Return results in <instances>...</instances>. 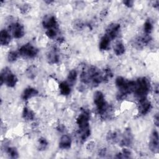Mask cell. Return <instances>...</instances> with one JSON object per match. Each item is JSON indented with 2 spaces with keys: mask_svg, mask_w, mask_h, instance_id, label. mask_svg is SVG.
Returning a JSON list of instances; mask_svg holds the SVG:
<instances>
[{
  "mask_svg": "<svg viewBox=\"0 0 159 159\" xmlns=\"http://www.w3.org/2000/svg\"><path fill=\"white\" fill-rule=\"evenodd\" d=\"M80 80L83 84L95 87L104 81V77L103 74L98 68L90 66L83 70L80 75Z\"/></svg>",
  "mask_w": 159,
  "mask_h": 159,
  "instance_id": "obj_1",
  "label": "cell"
},
{
  "mask_svg": "<svg viewBox=\"0 0 159 159\" xmlns=\"http://www.w3.org/2000/svg\"><path fill=\"white\" fill-rule=\"evenodd\" d=\"M89 117L90 112L89 110L88 109H84L81 111V112L76 119V123L79 128L78 135L81 142H85L91 134L89 124Z\"/></svg>",
  "mask_w": 159,
  "mask_h": 159,
  "instance_id": "obj_2",
  "label": "cell"
},
{
  "mask_svg": "<svg viewBox=\"0 0 159 159\" xmlns=\"http://www.w3.org/2000/svg\"><path fill=\"white\" fill-rule=\"evenodd\" d=\"M115 83L119 91L116 96L118 100H122L127 94L134 92L135 81H128L122 76H118L116 78Z\"/></svg>",
  "mask_w": 159,
  "mask_h": 159,
  "instance_id": "obj_3",
  "label": "cell"
},
{
  "mask_svg": "<svg viewBox=\"0 0 159 159\" xmlns=\"http://www.w3.org/2000/svg\"><path fill=\"white\" fill-rule=\"evenodd\" d=\"M150 89V84L148 78L141 77L135 81V87L134 93L135 97L139 101L147 98V96Z\"/></svg>",
  "mask_w": 159,
  "mask_h": 159,
  "instance_id": "obj_4",
  "label": "cell"
},
{
  "mask_svg": "<svg viewBox=\"0 0 159 159\" xmlns=\"http://www.w3.org/2000/svg\"><path fill=\"white\" fill-rule=\"evenodd\" d=\"M93 101L98 114H100L101 117L107 116L110 107L105 100L104 94L100 91H96L94 93Z\"/></svg>",
  "mask_w": 159,
  "mask_h": 159,
  "instance_id": "obj_5",
  "label": "cell"
},
{
  "mask_svg": "<svg viewBox=\"0 0 159 159\" xmlns=\"http://www.w3.org/2000/svg\"><path fill=\"white\" fill-rule=\"evenodd\" d=\"M17 82L16 76L11 71V70L6 67L1 70V84L4 83L7 86L12 88L16 86Z\"/></svg>",
  "mask_w": 159,
  "mask_h": 159,
  "instance_id": "obj_6",
  "label": "cell"
},
{
  "mask_svg": "<svg viewBox=\"0 0 159 159\" xmlns=\"http://www.w3.org/2000/svg\"><path fill=\"white\" fill-rule=\"evenodd\" d=\"M39 50L30 43L24 44L19 49V54L24 57L32 58L37 56Z\"/></svg>",
  "mask_w": 159,
  "mask_h": 159,
  "instance_id": "obj_7",
  "label": "cell"
},
{
  "mask_svg": "<svg viewBox=\"0 0 159 159\" xmlns=\"http://www.w3.org/2000/svg\"><path fill=\"white\" fill-rule=\"evenodd\" d=\"M9 30L11 32L12 35L16 39H20L25 34L24 26L19 22L11 24L9 27Z\"/></svg>",
  "mask_w": 159,
  "mask_h": 159,
  "instance_id": "obj_8",
  "label": "cell"
},
{
  "mask_svg": "<svg viewBox=\"0 0 159 159\" xmlns=\"http://www.w3.org/2000/svg\"><path fill=\"white\" fill-rule=\"evenodd\" d=\"M120 28V25L119 24L117 23H112L108 25L106 30L105 35L111 40L116 39L118 35L119 30Z\"/></svg>",
  "mask_w": 159,
  "mask_h": 159,
  "instance_id": "obj_9",
  "label": "cell"
},
{
  "mask_svg": "<svg viewBox=\"0 0 159 159\" xmlns=\"http://www.w3.org/2000/svg\"><path fill=\"white\" fill-rule=\"evenodd\" d=\"M159 137L158 133L156 130H153L150 135V139L149 142V148L153 152L157 153H158L159 149V142H158Z\"/></svg>",
  "mask_w": 159,
  "mask_h": 159,
  "instance_id": "obj_10",
  "label": "cell"
},
{
  "mask_svg": "<svg viewBox=\"0 0 159 159\" xmlns=\"http://www.w3.org/2000/svg\"><path fill=\"white\" fill-rule=\"evenodd\" d=\"M43 27L47 29H58V25L57 20L53 16H47L42 20Z\"/></svg>",
  "mask_w": 159,
  "mask_h": 159,
  "instance_id": "obj_11",
  "label": "cell"
},
{
  "mask_svg": "<svg viewBox=\"0 0 159 159\" xmlns=\"http://www.w3.org/2000/svg\"><path fill=\"white\" fill-rule=\"evenodd\" d=\"M152 109V104L147 98L139 101V110L142 115H146Z\"/></svg>",
  "mask_w": 159,
  "mask_h": 159,
  "instance_id": "obj_12",
  "label": "cell"
},
{
  "mask_svg": "<svg viewBox=\"0 0 159 159\" xmlns=\"http://www.w3.org/2000/svg\"><path fill=\"white\" fill-rule=\"evenodd\" d=\"M132 141V135L130 129H126L120 136L119 143L120 146H129Z\"/></svg>",
  "mask_w": 159,
  "mask_h": 159,
  "instance_id": "obj_13",
  "label": "cell"
},
{
  "mask_svg": "<svg viewBox=\"0 0 159 159\" xmlns=\"http://www.w3.org/2000/svg\"><path fill=\"white\" fill-rule=\"evenodd\" d=\"M47 61L50 64L57 63L59 61V55L55 47H53L47 53Z\"/></svg>",
  "mask_w": 159,
  "mask_h": 159,
  "instance_id": "obj_14",
  "label": "cell"
},
{
  "mask_svg": "<svg viewBox=\"0 0 159 159\" xmlns=\"http://www.w3.org/2000/svg\"><path fill=\"white\" fill-rule=\"evenodd\" d=\"M39 92L38 91L32 87H28L27 88H25L22 94V99L23 100H28L35 96H37Z\"/></svg>",
  "mask_w": 159,
  "mask_h": 159,
  "instance_id": "obj_15",
  "label": "cell"
},
{
  "mask_svg": "<svg viewBox=\"0 0 159 159\" xmlns=\"http://www.w3.org/2000/svg\"><path fill=\"white\" fill-rule=\"evenodd\" d=\"M71 139L68 135H63L61 137L59 142V147L61 149H68L71 147Z\"/></svg>",
  "mask_w": 159,
  "mask_h": 159,
  "instance_id": "obj_16",
  "label": "cell"
},
{
  "mask_svg": "<svg viewBox=\"0 0 159 159\" xmlns=\"http://www.w3.org/2000/svg\"><path fill=\"white\" fill-rule=\"evenodd\" d=\"M11 39V36L9 31L6 29L1 30L0 32V43L3 46L7 45Z\"/></svg>",
  "mask_w": 159,
  "mask_h": 159,
  "instance_id": "obj_17",
  "label": "cell"
},
{
  "mask_svg": "<svg viewBox=\"0 0 159 159\" xmlns=\"http://www.w3.org/2000/svg\"><path fill=\"white\" fill-rule=\"evenodd\" d=\"M70 85L66 81H63L59 84L60 93L61 94L64 96H67L70 93L71 88Z\"/></svg>",
  "mask_w": 159,
  "mask_h": 159,
  "instance_id": "obj_18",
  "label": "cell"
},
{
  "mask_svg": "<svg viewBox=\"0 0 159 159\" xmlns=\"http://www.w3.org/2000/svg\"><path fill=\"white\" fill-rule=\"evenodd\" d=\"M111 40L106 35H104L100 40L99 42V49L101 50H106L109 48V45L111 43Z\"/></svg>",
  "mask_w": 159,
  "mask_h": 159,
  "instance_id": "obj_19",
  "label": "cell"
},
{
  "mask_svg": "<svg viewBox=\"0 0 159 159\" xmlns=\"http://www.w3.org/2000/svg\"><path fill=\"white\" fill-rule=\"evenodd\" d=\"M26 76L31 80H34L37 74V68L35 65L30 66L25 71Z\"/></svg>",
  "mask_w": 159,
  "mask_h": 159,
  "instance_id": "obj_20",
  "label": "cell"
},
{
  "mask_svg": "<svg viewBox=\"0 0 159 159\" xmlns=\"http://www.w3.org/2000/svg\"><path fill=\"white\" fill-rule=\"evenodd\" d=\"M22 117L26 120H32L35 117V114L32 111L25 107L22 111Z\"/></svg>",
  "mask_w": 159,
  "mask_h": 159,
  "instance_id": "obj_21",
  "label": "cell"
},
{
  "mask_svg": "<svg viewBox=\"0 0 159 159\" xmlns=\"http://www.w3.org/2000/svg\"><path fill=\"white\" fill-rule=\"evenodd\" d=\"M114 52L116 55H121L125 52V47L121 42H117L114 47Z\"/></svg>",
  "mask_w": 159,
  "mask_h": 159,
  "instance_id": "obj_22",
  "label": "cell"
},
{
  "mask_svg": "<svg viewBox=\"0 0 159 159\" xmlns=\"http://www.w3.org/2000/svg\"><path fill=\"white\" fill-rule=\"evenodd\" d=\"M77 76H78V74H77V72H76V71L75 70H71L69 72L68 75V77H67L68 82L67 83L70 86L73 85L75 83V81H76V79H77Z\"/></svg>",
  "mask_w": 159,
  "mask_h": 159,
  "instance_id": "obj_23",
  "label": "cell"
},
{
  "mask_svg": "<svg viewBox=\"0 0 159 159\" xmlns=\"http://www.w3.org/2000/svg\"><path fill=\"white\" fill-rule=\"evenodd\" d=\"M6 152L7 155L11 158H17L19 157L18 152L14 147H7Z\"/></svg>",
  "mask_w": 159,
  "mask_h": 159,
  "instance_id": "obj_24",
  "label": "cell"
},
{
  "mask_svg": "<svg viewBox=\"0 0 159 159\" xmlns=\"http://www.w3.org/2000/svg\"><path fill=\"white\" fill-rule=\"evenodd\" d=\"M131 155V152L128 150L127 148H123L122 152H120L117 153L116 156V158H130Z\"/></svg>",
  "mask_w": 159,
  "mask_h": 159,
  "instance_id": "obj_25",
  "label": "cell"
},
{
  "mask_svg": "<svg viewBox=\"0 0 159 159\" xmlns=\"http://www.w3.org/2000/svg\"><path fill=\"white\" fill-rule=\"evenodd\" d=\"M143 29H144V32H145V34H148V35H149L151 33V32L152 31L153 25L150 19H147L145 22L144 25H143Z\"/></svg>",
  "mask_w": 159,
  "mask_h": 159,
  "instance_id": "obj_26",
  "label": "cell"
},
{
  "mask_svg": "<svg viewBox=\"0 0 159 159\" xmlns=\"http://www.w3.org/2000/svg\"><path fill=\"white\" fill-rule=\"evenodd\" d=\"M48 145V142L45 138L41 137L38 140V149L39 150H44Z\"/></svg>",
  "mask_w": 159,
  "mask_h": 159,
  "instance_id": "obj_27",
  "label": "cell"
},
{
  "mask_svg": "<svg viewBox=\"0 0 159 159\" xmlns=\"http://www.w3.org/2000/svg\"><path fill=\"white\" fill-rule=\"evenodd\" d=\"M19 55V53L17 52H14V51L10 52L7 55V59H8L9 61L14 62V61H16L17 59L18 58Z\"/></svg>",
  "mask_w": 159,
  "mask_h": 159,
  "instance_id": "obj_28",
  "label": "cell"
},
{
  "mask_svg": "<svg viewBox=\"0 0 159 159\" xmlns=\"http://www.w3.org/2000/svg\"><path fill=\"white\" fill-rule=\"evenodd\" d=\"M57 32H58V29H47V31L45 32V34L48 38L55 39L57 35Z\"/></svg>",
  "mask_w": 159,
  "mask_h": 159,
  "instance_id": "obj_29",
  "label": "cell"
},
{
  "mask_svg": "<svg viewBox=\"0 0 159 159\" xmlns=\"http://www.w3.org/2000/svg\"><path fill=\"white\" fill-rule=\"evenodd\" d=\"M133 2H134V1H123V3L126 6H127L129 7H130L133 6Z\"/></svg>",
  "mask_w": 159,
  "mask_h": 159,
  "instance_id": "obj_30",
  "label": "cell"
},
{
  "mask_svg": "<svg viewBox=\"0 0 159 159\" xmlns=\"http://www.w3.org/2000/svg\"><path fill=\"white\" fill-rule=\"evenodd\" d=\"M154 122H155L156 126L158 127V123H159V122H158V114H157L155 115V116L154 117Z\"/></svg>",
  "mask_w": 159,
  "mask_h": 159,
  "instance_id": "obj_31",
  "label": "cell"
},
{
  "mask_svg": "<svg viewBox=\"0 0 159 159\" xmlns=\"http://www.w3.org/2000/svg\"><path fill=\"white\" fill-rule=\"evenodd\" d=\"M100 155H105L106 153V150L105 148H102V149H101L100 151H99V153Z\"/></svg>",
  "mask_w": 159,
  "mask_h": 159,
  "instance_id": "obj_32",
  "label": "cell"
}]
</instances>
